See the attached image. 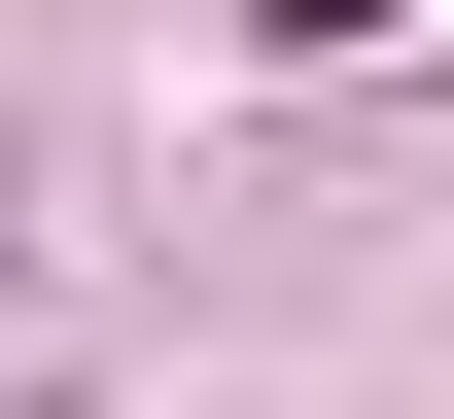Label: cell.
Wrapping results in <instances>:
<instances>
[{"label":"cell","instance_id":"1","mask_svg":"<svg viewBox=\"0 0 454 419\" xmlns=\"http://www.w3.org/2000/svg\"><path fill=\"white\" fill-rule=\"evenodd\" d=\"M0 419H70V244H35V175H0Z\"/></svg>","mask_w":454,"mask_h":419}]
</instances>
